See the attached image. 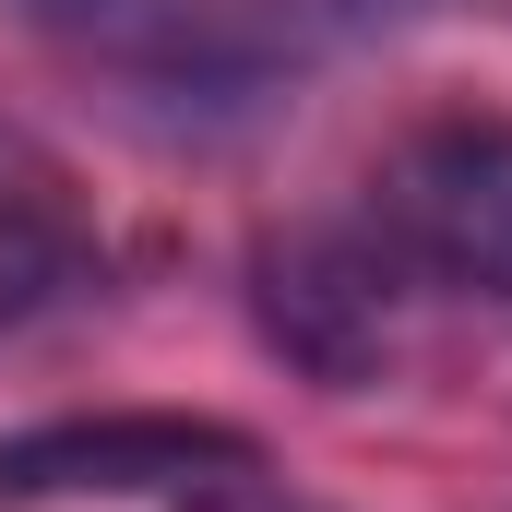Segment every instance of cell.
<instances>
[{"label":"cell","instance_id":"6da1fadb","mask_svg":"<svg viewBox=\"0 0 512 512\" xmlns=\"http://www.w3.org/2000/svg\"><path fill=\"white\" fill-rule=\"evenodd\" d=\"M274 453L227 417L120 405V417H48L0 429V512H262Z\"/></svg>","mask_w":512,"mask_h":512},{"label":"cell","instance_id":"7a4b0ae2","mask_svg":"<svg viewBox=\"0 0 512 512\" xmlns=\"http://www.w3.org/2000/svg\"><path fill=\"white\" fill-rule=\"evenodd\" d=\"M358 215L393 239V262L453 298V310H501L512 322V120L465 108V120H417L370 167Z\"/></svg>","mask_w":512,"mask_h":512},{"label":"cell","instance_id":"3957f363","mask_svg":"<svg viewBox=\"0 0 512 512\" xmlns=\"http://www.w3.org/2000/svg\"><path fill=\"white\" fill-rule=\"evenodd\" d=\"M251 310L274 334V358H298L310 382H334V393H370V382H393L417 358V334H429L441 298L393 262V239L370 215H346V227L262 239L251 251Z\"/></svg>","mask_w":512,"mask_h":512},{"label":"cell","instance_id":"277c9868","mask_svg":"<svg viewBox=\"0 0 512 512\" xmlns=\"http://www.w3.org/2000/svg\"><path fill=\"white\" fill-rule=\"evenodd\" d=\"M84 274H96V203H84L72 155L0 120V334L60 310Z\"/></svg>","mask_w":512,"mask_h":512},{"label":"cell","instance_id":"5b68a950","mask_svg":"<svg viewBox=\"0 0 512 512\" xmlns=\"http://www.w3.org/2000/svg\"><path fill=\"white\" fill-rule=\"evenodd\" d=\"M346 36H429V24H512V0H322Z\"/></svg>","mask_w":512,"mask_h":512},{"label":"cell","instance_id":"8992f818","mask_svg":"<svg viewBox=\"0 0 512 512\" xmlns=\"http://www.w3.org/2000/svg\"><path fill=\"white\" fill-rule=\"evenodd\" d=\"M0 12H24V24H84V12H108V0H0Z\"/></svg>","mask_w":512,"mask_h":512}]
</instances>
